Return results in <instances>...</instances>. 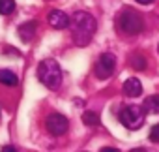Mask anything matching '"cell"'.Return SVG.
<instances>
[{
    "label": "cell",
    "instance_id": "7",
    "mask_svg": "<svg viewBox=\"0 0 159 152\" xmlns=\"http://www.w3.org/2000/svg\"><path fill=\"white\" fill-rule=\"evenodd\" d=\"M47 21H49V25L52 28H66V26H69V17L64 12H60V10H52L49 13Z\"/></svg>",
    "mask_w": 159,
    "mask_h": 152
},
{
    "label": "cell",
    "instance_id": "3",
    "mask_svg": "<svg viewBox=\"0 0 159 152\" xmlns=\"http://www.w3.org/2000/svg\"><path fill=\"white\" fill-rule=\"evenodd\" d=\"M38 79L47 87V88H58L62 83V69L58 62L54 60H43L38 66Z\"/></svg>",
    "mask_w": 159,
    "mask_h": 152
},
{
    "label": "cell",
    "instance_id": "6",
    "mask_svg": "<svg viewBox=\"0 0 159 152\" xmlns=\"http://www.w3.org/2000/svg\"><path fill=\"white\" fill-rule=\"evenodd\" d=\"M45 126H47L49 133H52V135H64V133L67 131L69 122H67V118H66L64 115H60V113H52V115L47 116Z\"/></svg>",
    "mask_w": 159,
    "mask_h": 152
},
{
    "label": "cell",
    "instance_id": "18",
    "mask_svg": "<svg viewBox=\"0 0 159 152\" xmlns=\"http://www.w3.org/2000/svg\"><path fill=\"white\" fill-rule=\"evenodd\" d=\"M129 152H153V150H148V148H133Z\"/></svg>",
    "mask_w": 159,
    "mask_h": 152
},
{
    "label": "cell",
    "instance_id": "1",
    "mask_svg": "<svg viewBox=\"0 0 159 152\" xmlns=\"http://www.w3.org/2000/svg\"><path fill=\"white\" fill-rule=\"evenodd\" d=\"M71 28H73V41H75V45L86 47L92 41L94 34H96L98 23H96V19L90 13H86V12H77L73 15V26Z\"/></svg>",
    "mask_w": 159,
    "mask_h": 152
},
{
    "label": "cell",
    "instance_id": "2",
    "mask_svg": "<svg viewBox=\"0 0 159 152\" xmlns=\"http://www.w3.org/2000/svg\"><path fill=\"white\" fill-rule=\"evenodd\" d=\"M116 30L125 36H137L144 30V19L139 13L125 10L116 17Z\"/></svg>",
    "mask_w": 159,
    "mask_h": 152
},
{
    "label": "cell",
    "instance_id": "9",
    "mask_svg": "<svg viewBox=\"0 0 159 152\" xmlns=\"http://www.w3.org/2000/svg\"><path fill=\"white\" fill-rule=\"evenodd\" d=\"M36 28H38L36 21H28V23L21 25V26H19V36H21V40H23V41H30V40L36 36Z\"/></svg>",
    "mask_w": 159,
    "mask_h": 152
},
{
    "label": "cell",
    "instance_id": "4",
    "mask_svg": "<svg viewBox=\"0 0 159 152\" xmlns=\"http://www.w3.org/2000/svg\"><path fill=\"white\" fill-rule=\"evenodd\" d=\"M144 118H146V113L139 105H125L118 115L120 124L127 130H139L144 124Z\"/></svg>",
    "mask_w": 159,
    "mask_h": 152
},
{
    "label": "cell",
    "instance_id": "15",
    "mask_svg": "<svg viewBox=\"0 0 159 152\" xmlns=\"http://www.w3.org/2000/svg\"><path fill=\"white\" fill-rule=\"evenodd\" d=\"M150 141L152 143H159V124L152 126V130H150Z\"/></svg>",
    "mask_w": 159,
    "mask_h": 152
},
{
    "label": "cell",
    "instance_id": "8",
    "mask_svg": "<svg viewBox=\"0 0 159 152\" xmlns=\"http://www.w3.org/2000/svg\"><path fill=\"white\" fill-rule=\"evenodd\" d=\"M124 94L129 96V98H137L142 94V85L137 77H129L125 83H124Z\"/></svg>",
    "mask_w": 159,
    "mask_h": 152
},
{
    "label": "cell",
    "instance_id": "13",
    "mask_svg": "<svg viewBox=\"0 0 159 152\" xmlns=\"http://www.w3.org/2000/svg\"><path fill=\"white\" fill-rule=\"evenodd\" d=\"M83 122H84L86 126H98V124H99V115L94 113V111H86V113L83 115Z\"/></svg>",
    "mask_w": 159,
    "mask_h": 152
},
{
    "label": "cell",
    "instance_id": "11",
    "mask_svg": "<svg viewBox=\"0 0 159 152\" xmlns=\"http://www.w3.org/2000/svg\"><path fill=\"white\" fill-rule=\"evenodd\" d=\"M0 83L6 87H15L19 83V77L11 69H0Z\"/></svg>",
    "mask_w": 159,
    "mask_h": 152
},
{
    "label": "cell",
    "instance_id": "10",
    "mask_svg": "<svg viewBox=\"0 0 159 152\" xmlns=\"http://www.w3.org/2000/svg\"><path fill=\"white\" fill-rule=\"evenodd\" d=\"M142 109L144 113H155L159 115V94H153V96H148L142 103Z\"/></svg>",
    "mask_w": 159,
    "mask_h": 152
},
{
    "label": "cell",
    "instance_id": "17",
    "mask_svg": "<svg viewBox=\"0 0 159 152\" xmlns=\"http://www.w3.org/2000/svg\"><path fill=\"white\" fill-rule=\"evenodd\" d=\"M101 152H118V150L112 148V146H105V148H101Z\"/></svg>",
    "mask_w": 159,
    "mask_h": 152
},
{
    "label": "cell",
    "instance_id": "14",
    "mask_svg": "<svg viewBox=\"0 0 159 152\" xmlns=\"http://www.w3.org/2000/svg\"><path fill=\"white\" fill-rule=\"evenodd\" d=\"M13 10H15L13 0H0V13L2 15H10V13H13Z\"/></svg>",
    "mask_w": 159,
    "mask_h": 152
},
{
    "label": "cell",
    "instance_id": "16",
    "mask_svg": "<svg viewBox=\"0 0 159 152\" xmlns=\"http://www.w3.org/2000/svg\"><path fill=\"white\" fill-rule=\"evenodd\" d=\"M0 152H17V150H15V146H10V145H8V146H4Z\"/></svg>",
    "mask_w": 159,
    "mask_h": 152
},
{
    "label": "cell",
    "instance_id": "12",
    "mask_svg": "<svg viewBox=\"0 0 159 152\" xmlns=\"http://www.w3.org/2000/svg\"><path fill=\"white\" fill-rule=\"evenodd\" d=\"M129 62H131V68H135V69H146V58L142 56V55H133L131 58H129Z\"/></svg>",
    "mask_w": 159,
    "mask_h": 152
},
{
    "label": "cell",
    "instance_id": "5",
    "mask_svg": "<svg viewBox=\"0 0 159 152\" xmlns=\"http://www.w3.org/2000/svg\"><path fill=\"white\" fill-rule=\"evenodd\" d=\"M114 68H116V56L111 55V53H103V55L98 58L96 68H94L96 77H99V79H107V77H111L112 71H114Z\"/></svg>",
    "mask_w": 159,
    "mask_h": 152
},
{
    "label": "cell",
    "instance_id": "20",
    "mask_svg": "<svg viewBox=\"0 0 159 152\" xmlns=\"http://www.w3.org/2000/svg\"><path fill=\"white\" fill-rule=\"evenodd\" d=\"M157 51H159V45H157Z\"/></svg>",
    "mask_w": 159,
    "mask_h": 152
},
{
    "label": "cell",
    "instance_id": "19",
    "mask_svg": "<svg viewBox=\"0 0 159 152\" xmlns=\"http://www.w3.org/2000/svg\"><path fill=\"white\" fill-rule=\"evenodd\" d=\"M135 2H139V4H152L153 0H135Z\"/></svg>",
    "mask_w": 159,
    "mask_h": 152
}]
</instances>
